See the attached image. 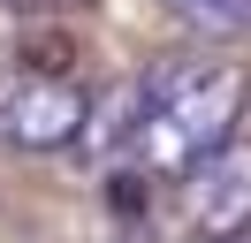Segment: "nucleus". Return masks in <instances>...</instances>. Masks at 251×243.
Segmentation results:
<instances>
[{"label": "nucleus", "mask_w": 251, "mask_h": 243, "mask_svg": "<svg viewBox=\"0 0 251 243\" xmlns=\"http://www.w3.org/2000/svg\"><path fill=\"white\" fill-rule=\"evenodd\" d=\"M251 99V76L236 61H168L160 76L137 84V122H129V152H137L145 175L183 182L198 160H213L221 145L236 137Z\"/></svg>", "instance_id": "nucleus-1"}, {"label": "nucleus", "mask_w": 251, "mask_h": 243, "mask_svg": "<svg viewBox=\"0 0 251 243\" xmlns=\"http://www.w3.org/2000/svg\"><path fill=\"white\" fill-rule=\"evenodd\" d=\"M160 8L198 38H251V0H160Z\"/></svg>", "instance_id": "nucleus-4"}, {"label": "nucleus", "mask_w": 251, "mask_h": 243, "mask_svg": "<svg viewBox=\"0 0 251 243\" xmlns=\"http://www.w3.org/2000/svg\"><path fill=\"white\" fill-rule=\"evenodd\" d=\"M183 205L205 243H228L236 228H251V145L244 137H228L213 160H198L183 175Z\"/></svg>", "instance_id": "nucleus-3"}, {"label": "nucleus", "mask_w": 251, "mask_h": 243, "mask_svg": "<svg viewBox=\"0 0 251 243\" xmlns=\"http://www.w3.org/2000/svg\"><path fill=\"white\" fill-rule=\"evenodd\" d=\"M92 122V91L61 69H16L0 76V137L23 152H61Z\"/></svg>", "instance_id": "nucleus-2"}, {"label": "nucleus", "mask_w": 251, "mask_h": 243, "mask_svg": "<svg viewBox=\"0 0 251 243\" xmlns=\"http://www.w3.org/2000/svg\"><path fill=\"white\" fill-rule=\"evenodd\" d=\"M0 8H76V0H0Z\"/></svg>", "instance_id": "nucleus-5"}]
</instances>
